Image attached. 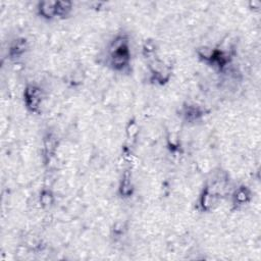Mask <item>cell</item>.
<instances>
[{
  "instance_id": "4",
  "label": "cell",
  "mask_w": 261,
  "mask_h": 261,
  "mask_svg": "<svg viewBox=\"0 0 261 261\" xmlns=\"http://www.w3.org/2000/svg\"><path fill=\"white\" fill-rule=\"evenodd\" d=\"M149 71L151 73V81L163 85L167 83L171 76V69L163 61L157 57L149 60Z\"/></svg>"
},
{
  "instance_id": "11",
  "label": "cell",
  "mask_w": 261,
  "mask_h": 261,
  "mask_svg": "<svg viewBox=\"0 0 261 261\" xmlns=\"http://www.w3.org/2000/svg\"><path fill=\"white\" fill-rule=\"evenodd\" d=\"M57 147L56 137L53 134H48L44 138V157L47 161H50L55 154Z\"/></svg>"
},
{
  "instance_id": "5",
  "label": "cell",
  "mask_w": 261,
  "mask_h": 261,
  "mask_svg": "<svg viewBox=\"0 0 261 261\" xmlns=\"http://www.w3.org/2000/svg\"><path fill=\"white\" fill-rule=\"evenodd\" d=\"M253 199L252 190L246 186L241 185L233 190L230 196V202L233 210H240L249 205Z\"/></svg>"
},
{
  "instance_id": "10",
  "label": "cell",
  "mask_w": 261,
  "mask_h": 261,
  "mask_svg": "<svg viewBox=\"0 0 261 261\" xmlns=\"http://www.w3.org/2000/svg\"><path fill=\"white\" fill-rule=\"evenodd\" d=\"M73 10V3L71 1H55V14L58 19L67 18Z\"/></svg>"
},
{
  "instance_id": "2",
  "label": "cell",
  "mask_w": 261,
  "mask_h": 261,
  "mask_svg": "<svg viewBox=\"0 0 261 261\" xmlns=\"http://www.w3.org/2000/svg\"><path fill=\"white\" fill-rule=\"evenodd\" d=\"M219 188H217L216 185L214 184H209L207 182L200 195L199 198L197 200V210L202 212V213H206V212H210L215 204L217 203L218 199H219Z\"/></svg>"
},
{
  "instance_id": "8",
  "label": "cell",
  "mask_w": 261,
  "mask_h": 261,
  "mask_svg": "<svg viewBox=\"0 0 261 261\" xmlns=\"http://www.w3.org/2000/svg\"><path fill=\"white\" fill-rule=\"evenodd\" d=\"M135 191V186H134V180H133V174L130 169H125L118 182V195L123 198H130L134 194Z\"/></svg>"
},
{
  "instance_id": "15",
  "label": "cell",
  "mask_w": 261,
  "mask_h": 261,
  "mask_svg": "<svg viewBox=\"0 0 261 261\" xmlns=\"http://www.w3.org/2000/svg\"><path fill=\"white\" fill-rule=\"evenodd\" d=\"M124 230L125 228L122 223H116L112 228V232H113V236H115V238L122 237L124 233Z\"/></svg>"
},
{
  "instance_id": "9",
  "label": "cell",
  "mask_w": 261,
  "mask_h": 261,
  "mask_svg": "<svg viewBox=\"0 0 261 261\" xmlns=\"http://www.w3.org/2000/svg\"><path fill=\"white\" fill-rule=\"evenodd\" d=\"M36 9H37L38 15L45 20H52L56 18L55 1H49V0L40 1L38 2Z\"/></svg>"
},
{
  "instance_id": "12",
  "label": "cell",
  "mask_w": 261,
  "mask_h": 261,
  "mask_svg": "<svg viewBox=\"0 0 261 261\" xmlns=\"http://www.w3.org/2000/svg\"><path fill=\"white\" fill-rule=\"evenodd\" d=\"M55 202L54 193L50 189H42L39 193V204L42 208H50Z\"/></svg>"
},
{
  "instance_id": "14",
  "label": "cell",
  "mask_w": 261,
  "mask_h": 261,
  "mask_svg": "<svg viewBox=\"0 0 261 261\" xmlns=\"http://www.w3.org/2000/svg\"><path fill=\"white\" fill-rule=\"evenodd\" d=\"M139 133V126L136 120L130 119L126 125V135L129 139H135Z\"/></svg>"
},
{
  "instance_id": "6",
  "label": "cell",
  "mask_w": 261,
  "mask_h": 261,
  "mask_svg": "<svg viewBox=\"0 0 261 261\" xmlns=\"http://www.w3.org/2000/svg\"><path fill=\"white\" fill-rule=\"evenodd\" d=\"M206 114L205 108L197 104H185L180 109V116L189 123H196L203 119Z\"/></svg>"
},
{
  "instance_id": "7",
  "label": "cell",
  "mask_w": 261,
  "mask_h": 261,
  "mask_svg": "<svg viewBox=\"0 0 261 261\" xmlns=\"http://www.w3.org/2000/svg\"><path fill=\"white\" fill-rule=\"evenodd\" d=\"M29 50V42L23 37H18L14 39L7 50V56L9 59L17 61L28 52Z\"/></svg>"
},
{
  "instance_id": "3",
  "label": "cell",
  "mask_w": 261,
  "mask_h": 261,
  "mask_svg": "<svg viewBox=\"0 0 261 261\" xmlns=\"http://www.w3.org/2000/svg\"><path fill=\"white\" fill-rule=\"evenodd\" d=\"M23 104L31 113L38 114L43 103V91L35 84H28L23 90Z\"/></svg>"
},
{
  "instance_id": "1",
  "label": "cell",
  "mask_w": 261,
  "mask_h": 261,
  "mask_svg": "<svg viewBox=\"0 0 261 261\" xmlns=\"http://www.w3.org/2000/svg\"><path fill=\"white\" fill-rule=\"evenodd\" d=\"M107 65L119 73H127L132 64V51L129 39L126 34L116 35L107 48Z\"/></svg>"
},
{
  "instance_id": "13",
  "label": "cell",
  "mask_w": 261,
  "mask_h": 261,
  "mask_svg": "<svg viewBox=\"0 0 261 261\" xmlns=\"http://www.w3.org/2000/svg\"><path fill=\"white\" fill-rule=\"evenodd\" d=\"M157 53V45L154 41L152 40H145V42L143 43L142 46V54L145 58H147L148 60H151L155 57H157L156 55Z\"/></svg>"
}]
</instances>
